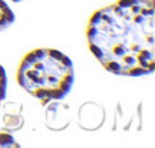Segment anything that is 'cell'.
I'll return each instance as SVG.
<instances>
[{
	"mask_svg": "<svg viewBox=\"0 0 155 148\" xmlns=\"http://www.w3.org/2000/svg\"><path fill=\"white\" fill-rule=\"evenodd\" d=\"M91 53L111 73L144 77L155 69V0H119L87 28Z\"/></svg>",
	"mask_w": 155,
	"mask_h": 148,
	"instance_id": "cell-1",
	"label": "cell"
},
{
	"mask_svg": "<svg viewBox=\"0 0 155 148\" xmlns=\"http://www.w3.org/2000/svg\"><path fill=\"white\" fill-rule=\"evenodd\" d=\"M17 80L29 95L41 101L62 99L74 81L73 63L56 49H35L20 63Z\"/></svg>",
	"mask_w": 155,
	"mask_h": 148,
	"instance_id": "cell-2",
	"label": "cell"
},
{
	"mask_svg": "<svg viewBox=\"0 0 155 148\" xmlns=\"http://www.w3.org/2000/svg\"><path fill=\"white\" fill-rule=\"evenodd\" d=\"M14 12L12 9L3 2L0 0V31H5L8 29L12 23H14Z\"/></svg>",
	"mask_w": 155,
	"mask_h": 148,
	"instance_id": "cell-3",
	"label": "cell"
},
{
	"mask_svg": "<svg viewBox=\"0 0 155 148\" xmlns=\"http://www.w3.org/2000/svg\"><path fill=\"white\" fill-rule=\"evenodd\" d=\"M5 96H6V75L3 67L0 66V104L3 102Z\"/></svg>",
	"mask_w": 155,
	"mask_h": 148,
	"instance_id": "cell-4",
	"label": "cell"
}]
</instances>
